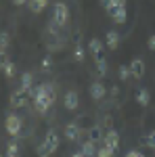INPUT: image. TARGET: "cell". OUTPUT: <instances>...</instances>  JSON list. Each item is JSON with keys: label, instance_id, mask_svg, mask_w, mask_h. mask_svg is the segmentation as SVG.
<instances>
[{"label": "cell", "instance_id": "6da1fadb", "mask_svg": "<svg viewBox=\"0 0 155 157\" xmlns=\"http://www.w3.org/2000/svg\"><path fill=\"white\" fill-rule=\"evenodd\" d=\"M29 94H32V101H34V107H36L38 113H46L55 103V86L40 84L38 88H32Z\"/></svg>", "mask_w": 155, "mask_h": 157}, {"label": "cell", "instance_id": "7a4b0ae2", "mask_svg": "<svg viewBox=\"0 0 155 157\" xmlns=\"http://www.w3.org/2000/svg\"><path fill=\"white\" fill-rule=\"evenodd\" d=\"M57 149H59V134L55 130H48L44 134V140L38 147V157H50Z\"/></svg>", "mask_w": 155, "mask_h": 157}, {"label": "cell", "instance_id": "3957f363", "mask_svg": "<svg viewBox=\"0 0 155 157\" xmlns=\"http://www.w3.org/2000/svg\"><path fill=\"white\" fill-rule=\"evenodd\" d=\"M52 21L59 25V27H63V25L69 21V9H67L65 2H61V0L55 2V6H52Z\"/></svg>", "mask_w": 155, "mask_h": 157}, {"label": "cell", "instance_id": "277c9868", "mask_svg": "<svg viewBox=\"0 0 155 157\" xmlns=\"http://www.w3.org/2000/svg\"><path fill=\"white\" fill-rule=\"evenodd\" d=\"M4 128H6V132L11 134L13 138H17V136H21L23 121H21V117H19L17 113H9V115H6V120H4Z\"/></svg>", "mask_w": 155, "mask_h": 157}, {"label": "cell", "instance_id": "5b68a950", "mask_svg": "<svg viewBox=\"0 0 155 157\" xmlns=\"http://www.w3.org/2000/svg\"><path fill=\"white\" fill-rule=\"evenodd\" d=\"M27 97H29V92H27L25 88H21V86H19V88H17V90L11 94V107H13V109L23 107L25 101H27Z\"/></svg>", "mask_w": 155, "mask_h": 157}, {"label": "cell", "instance_id": "8992f818", "mask_svg": "<svg viewBox=\"0 0 155 157\" xmlns=\"http://www.w3.org/2000/svg\"><path fill=\"white\" fill-rule=\"evenodd\" d=\"M78 103H80L78 92H76V90H67V92H65V97H63V105H65V109L73 111V109H78Z\"/></svg>", "mask_w": 155, "mask_h": 157}, {"label": "cell", "instance_id": "52a82bcc", "mask_svg": "<svg viewBox=\"0 0 155 157\" xmlns=\"http://www.w3.org/2000/svg\"><path fill=\"white\" fill-rule=\"evenodd\" d=\"M103 143H105V147L107 149H111V151H118V147H119V134L111 128L107 134H105V138H103Z\"/></svg>", "mask_w": 155, "mask_h": 157}, {"label": "cell", "instance_id": "ba28073f", "mask_svg": "<svg viewBox=\"0 0 155 157\" xmlns=\"http://www.w3.org/2000/svg\"><path fill=\"white\" fill-rule=\"evenodd\" d=\"M130 71H132V78H136V80H141L145 75V61L141 57H136V59H132L130 63Z\"/></svg>", "mask_w": 155, "mask_h": 157}, {"label": "cell", "instance_id": "9c48e42d", "mask_svg": "<svg viewBox=\"0 0 155 157\" xmlns=\"http://www.w3.org/2000/svg\"><path fill=\"white\" fill-rule=\"evenodd\" d=\"M105 94H107V88H105L103 82H92V84H90V97L95 98V101L105 98Z\"/></svg>", "mask_w": 155, "mask_h": 157}, {"label": "cell", "instance_id": "30bf717a", "mask_svg": "<svg viewBox=\"0 0 155 157\" xmlns=\"http://www.w3.org/2000/svg\"><path fill=\"white\" fill-rule=\"evenodd\" d=\"M88 50H90V55H92L95 59H103V42H101L99 38H90Z\"/></svg>", "mask_w": 155, "mask_h": 157}, {"label": "cell", "instance_id": "8fae6325", "mask_svg": "<svg viewBox=\"0 0 155 157\" xmlns=\"http://www.w3.org/2000/svg\"><path fill=\"white\" fill-rule=\"evenodd\" d=\"M80 132H82V130H80V126H78L76 121H69V124L65 126V130H63V134H65L67 140H78V138H80Z\"/></svg>", "mask_w": 155, "mask_h": 157}, {"label": "cell", "instance_id": "7c38bea8", "mask_svg": "<svg viewBox=\"0 0 155 157\" xmlns=\"http://www.w3.org/2000/svg\"><path fill=\"white\" fill-rule=\"evenodd\" d=\"M105 44H107L111 50H115L119 46V32H115V29H109L107 36H105Z\"/></svg>", "mask_w": 155, "mask_h": 157}, {"label": "cell", "instance_id": "4fadbf2b", "mask_svg": "<svg viewBox=\"0 0 155 157\" xmlns=\"http://www.w3.org/2000/svg\"><path fill=\"white\" fill-rule=\"evenodd\" d=\"M109 15H111V19H113L115 23H126L128 11H126V6H118V9H113V11L109 13Z\"/></svg>", "mask_w": 155, "mask_h": 157}, {"label": "cell", "instance_id": "5bb4252c", "mask_svg": "<svg viewBox=\"0 0 155 157\" xmlns=\"http://www.w3.org/2000/svg\"><path fill=\"white\" fill-rule=\"evenodd\" d=\"M82 153H84V157H96V155H99V151H96V143L88 138V140L82 145Z\"/></svg>", "mask_w": 155, "mask_h": 157}, {"label": "cell", "instance_id": "9a60e30c", "mask_svg": "<svg viewBox=\"0 0 155 157\" xmlns=\"http://www.w3.org/2000/svg\"><path fill=\"white\" fill-rule=\"evenodd\" d=\"M136 103H138L141 107H147V105L151 103V94H149L147 88H141V90L136 92Z\"/></svg>", "mask_w": 155, "mask_h": 157}, {"label": "cell", "instance_id": "2e32d148", "mask_svg": "<svg viewBox=\"0 0 155 157\" xmlns=\"http://www.w3.org/2000/svg\"><path fill=\"white\" fill-rule=\"evenodd\" d=\"M2 73L6 78H13L15 75V63L6 59V55H2Z\"/></svg>", "mask_w": 155, "mask_h": 157}, {"label": "cell", "instance_id": "e0dca14e", "mask_svg": "<svg viewBox=\"0 0 155 157\" xmlns=\"http://www.w3.org/2000/svg\"><path fill=\"white\" fill-rule=\"evenodd\" d=\"M46 4H48V0H27V6H29V11H34V13L44 11V9H46Z\"/></svg>", "mask_w": 155, "mask_h": 157}, {"label": "cell", "instance_id": "ac0fdd59", "mask_svg": "<svg viewBox=\"0 0 155 157\" xmlns=\"http://www.w3.org/2000/svg\"><path fill=\"white\" fill-rule=\"evenodd\" d=\"M32 84H34V75L29 71H23L21 73V88H25L27 92L32 90Z\"/></svg>", "mask_w": 155, "mask_h": 157}, {"label": "cell", "instance_id": "d6986e66", "mask_svg": "<svg viewBox=\"0 0 155 157\" xmlns=\"http://www.w3.org/2000/svg\"><path fill=\"white\" fill-rule=\"evenodd\" d=\"M19 145L15 143V140H11L9 145H6V153H4V157H19Z\"/></svg>", "mask_w": 155, "mask_h": 157}, {"label": "cell", "instance_id": "ffe728a7", "mask_svg": "<svg viewBox=\"0 0 155 157\" xmlns=\"http://www.w3.org/2000/svg\"><path fill=\"white\" fill-rule=\"evenodd\" d=\"M88 136H90V140H95V143H101V140L105 138V134L101 132V128H99V126H95V128H90V132H88Z\"/></svg>", "mask_w": 155, "mask_h": 157}, {"label": "cell", "instance_id": "44dd1931", "mask_svg": "<svg viewBox=\"0 0 155 157\" xmlns=\"http://www.w3.org/2000/svg\"><path fill=\"white\" fill-rule=\"evenodd\" d=\"M96 73H99V75H101V78H103V75H107V61L105 59H96Z\"/></svg>", "mask_w": 155, "mask_h": 157}, {"label": "cell", "instance_id": "7402d4cb", "mask_svg": "<svg viewBox=\"0 0 155 157\" xmlns=\"http://www.w3.org/2000/svg\"><path fill=\"white\" fill-rule=\"evenodd\" d=\"M0 48H2V55H6V50H9V32L0 34Z\"/></svg>", "mask_w": 155, "mask_h": 157}, {"label": "cell", "instance_id": "603a6c76", "mask_svg": "<svg viewBox=\"0 0 155 157\" xmlns=\"http://www.w3.org/2000/svg\"><path fill=\"white\" fill-rule=\"evenodd\" d=\"M130 75H132L130 65H122V67H119V80H122V82H124V80H128Z\"/></svg>", "mask_w": 155, "mask_h": 157}, {"label": "cell", "instance_id": "cb8c5ba5", "mask_svg": "<svg viewBox=\"0 0 155 157\" xmlns=\"http://www.w3.org/2000/svg\"><path fill=\"white\" fill-rule=\"evenodd\" d=\"M118 6H126V0H109V4L105 6V9L111 13L113 9H118Z\"/></svg>", "mask_w": 155, "mask_h": 157}, {"label": "cell", "instance_id": "d4e9b609", "mask_svg": "<svg viewBox=\"0 0 155 157\" xmlns=\"http://www.w3.org/2000/svg\"><path fill=\"white\" fill-rule=\"evenodd\" d=\"M73 57H76L78 63H82V61H84V48L80 46V42H78V44H76V48H73Z\"/></svg>", "mask_w": 155, "mask_h": 157}, {"label": "cell", "instance_id": "484cf974", "mask_svg": "<svg viewBox=\"0 0 155 157\" xmlns=\"http://www.w3.org/2000/svg\"><path fill=\"white\" fill-rule=\"evenodd\" d=\"M113 153H115V151H111V149H107V147H103V149H99V155H96V157H113Z\"/></svg>", "mask_w": 155, "mask_h": 157}, {"label": "cell", "instance_id": "4316f807", "mask_svg": "<svg viewBox=\"0 0 155 157\" xmlns=\"http://www.w3.org/2000/svg\"><path fill=\"white\" fill-rule=\"evenodd\" d=\"M40 65H42V69H44V71H48V69H50V67H52V59H50V57H44V59H42V63H40Z\"/></svg>", "mask_w": 155, "mask_h": 157}, {"label": "cell", "instance_id": "83f0119b", "mask_svg": "<svg viewBox=\"0 0 155 157\" xmlns=\"http://www.w3.org/2000/svg\"><path fill=\"white\" fill-rule=\"evenodd\" d=\"M126 157H145V155L141 153V151H130V153H128Z\"/></svg>", "mask_w": 155, "mask_h": 157}, {"label": "cell", "instance_id": "f1b7e54d", "mask_svg": "<svg viewBox=\"0 0 155 157\" xmlns=\"http://www.w3.org/2000/svg\"><path fill=\"white\" fill-rule=\"evenodd\" d=\"M149 48H151V50H155V34H153L151 38H149Z\"/></svg>", "mask_w": 155, "mask_h": 157}, {"label": "cell", "instance_id": "f546056e", "mask_svg": "<svg viewBox=\"0 0 155 157\" xmlns=\"http://www.w3.org/2000/svg\"><path fill=\"white\" fill-rule=\"evenodd\" d=\"M13 2H15V4H17V6H19V4H25V2H27V0H13Z\"/></svg>", "mask_w": 155, "mask_h": 157}, {"label": "cell", "instance_id": "4dcf8cb0", "mask_svg": "<svg viewBox=\"0 0 155 157\" xmlns=\"http://www.w3.org/2000/svg\"><path fill=\"white\" fill-rule=\"evenodd\" d=\"M72 157H84V153H82V151H78V153H73Z\"/></svg>", "mask_w": 155, "mask_h": 157}, {"label": "cell", "instance_id": "1f68e13d", "mask_svg": "<svg viewBox=\"0 0 155 157\" xmlns=\"http://www.w3.org/2000/svg\"><path fill=\"white\" fill-rule=\"evenodd\" d=\"M99 2H101L103 6H107V4H109V0H99Z\"/></svg>", "mask_w": 155, "mask_h": 157}]
</instances>
